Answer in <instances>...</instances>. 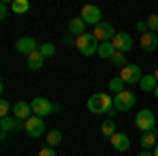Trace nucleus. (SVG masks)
I'll return each mask as SVG.
<instances>
[{
	"label": "nucleus",
	"mask_w": 158,
	"mask_h": 156,
	"mask_svg": "<svg viewBox=\"0 0 158 156\" xmlns=\"http://www.w3.org/2000/svg\"><path fill=\"white\" fill-rule=\"evenodd\" d=\"M120 76L122 80L127 84H137L141 78H143V74H141V68L139 65H135V63H131V65H127V68H122L120 70Z\"/></svg>",
	"instance_id": "nucleus-7"
},
{
	"label": "nucleus",
	"mask_w": 158,
	"mask_h": 156,
	"mask_svg": "<svg viewBox=\"0 0 158 156\" xmlns=\"http://www.w3.org/2000/svg\"><path fill=\"white\" fill-rule=\"evenodd\" d=\"M76 47H78V51H80L85 57H91L93 53L99 51V44H97L95 34H82V36H78L76 38Z\"/></svg>",
	"instance_id": "nucleus-3"
},
{
	"label": "nucleus",
	"mask_w": 158,
	"mask_h": 156,
	"mask_svg": "<svg viewBox=\"0 0 158 156\" xmlns=\"http://www.w3.org/2000/svg\"><path fill=\"white\" fill-rule=\"evenodd\" d=\"M154 156H158V144H156V148H154Z\"/></svg>",
	"instance_id": "nucleus-33"
},
{
	"label": "nucleus",
	"mask_w": 158,
	"mask_h": 156,
	"mask_svg": "<svg viewBox=\"0 0 158 156\" xmlns=\"http://www.w3.org/2000/svg\"><path fill=\"white\" fill-rule=\"evenodd\" d=\"M146 23H148V30H150L152 34H156L158 32V15H150Z\"/></svg>",
	"instance_id": "nucleus-27"
},
{
	"label": "nucleus",
	"mask_w": 158,
	"mask_h": 156,
	"mask_svg": "<svg viewBox=\"0 0 158 156\" xmlns=\"http://www.w3.org/2000/svg\"><path fill=\"white\" fill-rule=\"evenodd\" d=\"M9 17V0H2L0 2V19H6Z\"/></svg>",
	"instance_id": "nucleus-29"
},
{
	"label": "nucleus",
	"mask_w": 158,
	"mask_h": 156,
	"mask_svg": "<svg viewBox=\"0 0 158 156\" xmlns=\"http://www.w3.org/2000/svg\"><path fill=\"white\" fill-rule=\"evenodd\" d=\"M30 106H32V114L40 116V118H44V116H49L51 112H55V103H51L47 97H34Z\"/></svg>",
	"instance_id": "nucleus-4"
},
{
	"label": "nucleus",
	"mask_w": 158,
	"mask_h": 156,
	"mask_svg": "<svg viewBox=\"0 0 158 156\" xmlns=\"http://www.w3.org/2000/svg\"><path fill=\"white\" fill-rule=\"evenodd\" d=\"M101 133H103V137L106 139H112V135L116 131V122H114V118H106L103 122H101Z\"/></svg>",
	"instance_id": "nucleus-20"
},
{
	"label": "nucleus",
	"mask_w": 158,
	"mask_h": 156,
	"mask_svg": "<svg viewBox=\"0 0 158 156\" xmlns=\"http://www.w3.org/2000/svg\"><path fill=\"white\" fill-rule=\"evenodd\" d=\"M135 127L139 129L141 133H150L156 129V116H154V112L152 110H139L137 112V116H135Z\"/></svg>",
	"instance_id": "nucleus-2"
},
{
	"label": "nucleus",
	"mask_w": 158,
	"mask_h": 156,
	"mask_svg": "<svg viewBox=\"0 0 158 156\" xmlns=\"http://www.w3.org/2000/svg\"><path fill=\"white\" fill-rule=\"evenodd\" d=\"M112 44H114V48L118 53H127V51L133 48V38H131V34H127V32H118L114 36V40H112Z\"/></svg>",
	"instance_id": "nucleus-9"
},
{
	"label": "nucleus",
	"mask_w": 158,
	"mask_h": 156,
	"mask_svg": "<svg viewBox=\"0 0 158 156\" xmlns=\"http://www.w3.org/2000/svg\"><path fill=\"white\" fill-rule=\"evenodd\" d=\"M42 65H44V55L40 51H34V53L27 55V68L30 70H40Z\"/></svg>",
	"instance_id": "nucleus-18"
},
{
	"label": "nucleus",
	"mask_w": 158,
	"mask_h": 156,
	"mask_svg": "<svg viewBox=\"0 0 158 156\" xmlns=\"http://www.w3.org/2000/svg\"><path fill=\"white\" fill-rule=\"evenodd\" d=\"M110 144L114 145V150H118V152H127V150L131 148V139H129V135H124V133H114L112 139H110Z\"/></svg>",
	"instance_id": "nucleus-12"
},
{
	"label": "nucleus",
	"mask_w": 158,
	"mask_h": 156,
	"mask_svg": "<svg viewBox=\"0 0 158 156\" xmlns=\"http://www.w3.org/2000/svg\"><path fill=\"white\" fill-rule=\"evenodd\" d=\"M38 51H40V53H42L44 57H53V55L57 53V51H55V44H53V42H44V44H40V47H38Z\"/></svg>",
	"instance_id": "nucleus-26"
},
{
	"label": "nucleus",
	"mask_w": 158,
	"mask_h": 156,
	"mask_svg": "<svg viewBox=\"0 0 158 156\" xmlns=\"http://www.w3.org/2000/svg\"><path fill=\"white\" fill-rule=\"evenodd\" d=\"M38 156H57V154H55L53 148H42V150L38 152Z\"/></svg>",
	"instance_id": "nucleus-31"
},
{
	"label": "nucleus",
	"mask_w": 158,
	"mask_h": 156,
	"mask_svg": "<svg viewBox=\"0 0 158 156\" xmlns=\"http://www.w3.org/2000/svg\"><path fill=\"white\" fill-rule=\"evenodd\" d=\"M11 129H17V118L15 116H2L0 118V137L6 139V135Z\"/></svg>",
	"instance_id": "nucleus-15"
},
{
	"label": "nucleus",
	"mask_w": 158,
	"mask_h": 156,
	"mask_svg": "<svg viewBox=\"0 0 158 156\" xmlns=\"http://www.w3.org/2000/svg\"><path fill=\"white\" fill-rule=\"evenodd\" d=\"M95 38L97 40H101V42H112L114 40V36H116V32H114V27L110 23H106V21H101L99 25H95Z\"/></svg>",
	"instance_id": "nucleus-10"
},
{
	"label": "nucleus",
	"mask_w": 158,
	"mask_h": 156,
	"mask_svg": "<svg viewBox=\"0 0 158 156\" xmlns=\"http://www.w3.org/2000/svg\"><path fill=\"white\" fill-rule=\"evenodd\" d=\"M139 86H141V91H146V93H154L158 86V80L154 74H146L141 80H139Z\"/></svg>",
	"instance_id": "nucleus-17"
},
{
	"label": "nucleus",
	"mask_w": 158,
	"mask_h": 156,
	"mask_svg": "<svg viewBox=\"0 0 158 156\" xmlns=\"http://www.w3.org/2000/svg\"><path fill=\"white\" fill-rule=\"evenodd\" d=\"M13 116L19 120H27L32 116V106L30 103H25V101H17V103H13Z\"/></svg>",
	"instance_id": "nucleus-13"
},
{
	"label": "nucleus",
	"mask_w": 158,
	"mask_h": 156,
	"mask_svg": "<svg viewBox=\"0 0 158 156\" xmlns=\"http://www.w3.org/2000/svg\"><path fill=\"white\" fill-rule=\"evenodd\" d=\"M11 9H13V13H17V15H23V13L30 11V2H27V0H13Z\"/></svg>",
	"instance_id": "nucleus-22"
},
{
	"label": "nucleus",
	"mask_w": 158,
	"mask_h": 156,
	"mask_svg": "<svg viewBox=\"0 0 158 156\" xmlns=\"http://www.w3.org/2000/svg\"><path fill=\"white\" fill-rule=\"evenodd\" d=\"M137 156H154V152H150V150H143V152H139Z\"/></svg>",
	"instance_id": "nucleus-32"
},
{
	"label": "nucleus",
	"mask_w": 158,
	"mask_h": 156,
	"mask_svg": "<svg viewBox=\"0 0 158 156\" xmlns=\"http://www.w3.org/2000/svg\"><path fill=\"white\" fill-rule=\"evenodd\" d=\"M112 63H114L116 68H120V70L129 65V63H127V55H124V53H118V51L114 53V57H112Z\"/></svg>",
	"instance_id": "nucleus-25"
},
{
	"label": "nucleus",
	"mask_w": 158,
	"mask_h": 156,
	"mask_svg": "<svg viewBox=\"0 0 158 156\" xmlns=\"http://www.w3.org/2000/svg\"><path fill=\"white\" fill-rule=\"evenodd\" d=\"M15 51H17V53H21V55H30V53L38 51V44H36V40H34V38L23 36V38H19V40L15 42Z\"/></svg>",
	"instance_id": "nucleus-11"
},
{
	"label": "nucleus",
	"mask_w": 158,
	"mask_h": 156,
	"mask_svg": "<svg viewBox=\"0 0 158 156\" xmlns=\"http://www.w3.org/2000/svg\"><path fill=\"white\" fill-rule=\"evenodd\" d=\"M110 91H114V95H118V93H122V91H124V86H127V82H124V80H122L120 76H114V78H112V80H110Z\"/></svg>",
	"instance_id": "nucleus-23"
},
{
	"label": "nucleus",
	"mask_w": 158,
	"mask_h": 156,
	"mask_svg": "<svg viewBox=\"0 0 158 156\" xmlns=\"http://www.w3.org/2000/svg\"><path fill=\"white\" fill-rule=\"evenodd\" d=\"M86 108L93 114H106L108 118H114V99L108 93H95L89 97Z\"/></svg>",
	"instance_id": "nucleus-1"
},
{
	"label": "nucleus",
	"mask_w": 158,
	"mask_h": 156,
	"mask_svg": "<svg viewBox=\"0 0 158 156\" xmlns=\"http://www.w3.org/2000/svg\"><path fill=\"white\" fill-rule=\"evenodd\" d=\"M135 30H137L141 36H143L146 32H150V30H148V23H146V21H137V23H135Z\"/></svg>",
	"instance_id": "nucleus-30"
},
{
	"label": "nucleus",
	"mask_w": 158,
	"mask_h": 156,
	"mask_svg": "<svg viewBox=\"0 0 158 156\" xmlns=\"http://www.w3.org/2000/svg\"><path fill=\"white\" fill-rule=\"evenodd\" d=\"M0 116H11V101L6 99L0 101Z\"/></svg>",
	"instance_id": "nucleus-28"
},
{
	"label": "nucleus",
	"mask_w": 158,
	"mask_h": 156,
	"mask_svg": "<svg viewBox=\"0 0 158 156\" xmlns=\"http://www.w3.org/2000/svg\"><path fill=\"white\" fill-rule=\"evenodd\" d=\"M154 95H156V99H158V86H156V91H154Z\"/></svg>",
	"instance_id": "nucleus-34"
},
{
	"label": "nucleus",
	"mask_w": 158,
	"mask_h": 156,
	"mask_svg": "<svg viewBox=\"0 0 158 156\" xmlns=\"http://www.w3.org/2000/svg\"><path fill=\"white\" fill-rule=\"evenodd\" d=\"M114 53H116V48H114V44H112V42H101V44H99V51H97L99 57L112 59V57H114Z\"/></svg>",
	"instance_id": "nucleus-21"
},
{
	"label": "nucleus",
	"mask_w": 158,
	"mask_h": 156,
	"mask_svg": "<svg viewBox=\"0 0 158 156\" xmlns=\"http://www.w3.org/2000/svg\"><path fill=\"white\" fill-rule=\"evenodd\" d=\"M80 17L85 19V23L99 25V23H101V9L95 6V4H85L82 11H80Z\"/></svg>",
	"instance_id": "nucleus-8"
},
{
	"label": "nucleus",
	"mask_w": 158,
	"mask_h": 156,
	"mask_svg": "<svg viewBox=\"0 0 158 156\" xmlns=\"http://www.w3.org/2000/svg\"><path fill=\"white\" fill-rule=\"evenodd\" d=\"M61 139H63V135H61V131H57V129L49 131V135H47V144H49V148H55L57 144H61Z\"/></svg>",
	"instance_id": "nucleus-24"
},
{
	"label": "nucleus",
	"mask_w": 158,
	"mask_h": 156,
	"mask_svg": "<svg viewBox=\"0 0 158 156\" xmlns=\"http://www.w3.org/2000/svg\"><path fill=\"white\" fill-rule=\"evenodd\" d=\"M154 76H156V80H158V68H156V72H154Z\"/></svg>",
	"instance_id": "nucleus-35"
},
{
	"label": "nucleus",
	"mask_w": 158,
	"mask_h": 156,
	"mask_svg": "<svg viewBox=\"0 0 158 156\" xmlns=\"http://www.w3.org/2000/svg\"><path fill=\"white\" fill-rule=\"evenodd\" d=\"M139 144H141L143 150H152V148H156V144H158V129H154V131H150V133H143L141 139H139Z\"/></svg>",
	"instance_id": "nucleus-16"
},
{
	"label": "nucleus",
	"mask_w": 158,
	"mask_h": 156,
	"mask_svg": "<svg viewBox=\"0 0 158 156\" xmlns=\"http://www.w3.org/2000/svg\"><path fill=\"white\" fill-rule=\"evenodd\" d=\"M85 27H86V23H85V19L82 17H74L72 21H70V34L72 36H82L85 34Z\"/></svg>",
	"instance_id": "nucleus-19"
},
{
	"label": "nucleus",
	"mask_w": 158,
	"mask_h": 156,
	"mask_svg": "<svg viewBox=\"0 0 158 156\" xmlns=\"http://www.w3.org/2000/svg\"><path fill=\"white\" fill-rule=\"evenodd\" d=\"M25 133L30 135V137H42L44 135V120L40 118V116H30V118L25 120Z\"/></svg>",
	"instance_id": "nucleus-6"
},
{
	"label": "nucleus",
	"mask_w": 158,
	"mask_h": 156,
	"mask_svg": "<svg viewBox=\"0 0 158 156\" xmlns=\"http://www.w3.org/2000/svg\"><path fill=\"white\" fill-rule=\"evenodd\" d=\"M139 42H141V48H143V51L152 53V51H156V47H158V36L152 34V32H146L143 36L139 38Z\"/></svg>",
	"instance_id": "nucleus-14"
},
{
	"label": "nucleus",
	"mask_w": 158,
	"mask_h": 156,
	"mask_svg": "<svg viewBox=\"0 0 158 156\" xmlns=\"http://www.w3.org/2000/svg\"><path fill=\"white\" fill-rule=\"evenodd\" d=\"M135 93L133 91H122L118 95H114V110H118V112H127V110H131L135 106Z\"/></svg>",
	"instance_id": "nucleus-5"
}]
</instances>
